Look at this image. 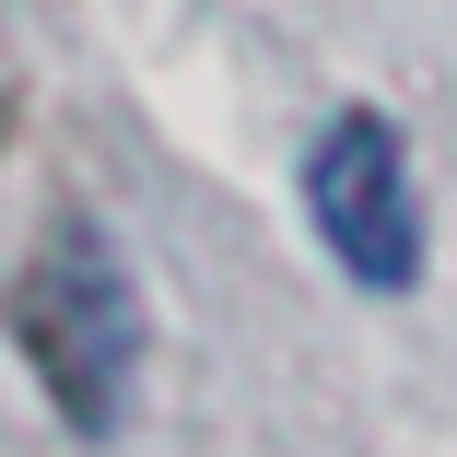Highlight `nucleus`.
Listing matches in <instances>:
<instances>
[{"label": "nucleus", "instance_id": "obj_1", "mask_svg": "<svg viewBox=\"0 0 457 457\" xmlns=\"http://www.w3.org/2000/svg\"><path fill=\"white\" fill-rule=\"evenodd\" d=\"M141 282L118 270V246L95 223H47V246L24 258V282H12V352H24V376L47 387V411L82 434V445H106L141 399Z\"/></svg>", "mask_w": 457, "mask_h": 457}, {"label": "nucleus", "instance_id": "obj_2", "mask_svg": "<svg viewBox=\"0 0 457 457\" xmlns=\"http://www.w3.org/2000/svg\"><path fill=\"white\" fill-rule=\"evenodd\" d=\"M305 212H317L328 258L352 270L363 294H411L422 282V176H411L399 118L340 106L317 129V153H305Z\"/></svg>", "mask_w": 457, "mask_h": 457}]
</instances>
